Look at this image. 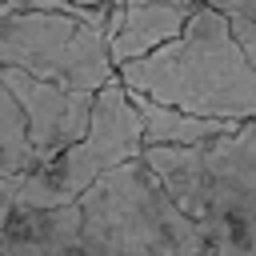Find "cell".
Instances as JSON below:
<instances>
[{"instance_id":"obj_11","label":"cell","mask_w":256,"mask_h":256,"mask_svg":"<svg viewBox=\"0 0 256 256\" xmlns=\"http://www.w3.org/2000/svg\"><path fill=\"white\" fill-rule=\"evenodd\" d=\"M24 176V172H20ZM20 176H0V228L8 224L12 208H16V188H20Z\"/></svg>"},{"instance_id":"obj_8","label":"cell","mask_w":256,"mask_h":256,"mask_svg":"<svg viewBox=\"0 0 256 256\" xmlns=\"http://www.w3.org/2000/svg\"><path fill=\"white\" fill-rule=\"evenodd\" d=\"M132 104L144 120V148L148 144H172V148H188V144H208L216 136H228L240 124H224V120H204V116H188L176 108H164L148 96L132 92Z\"/></svg>"},{"instance_id":"obj_9","label":"cell","mask_w":256,"mask_h":256,"mask_svg":"<svg viewBox=\"0 0 256 256\" xmlns=\"http://www.w3.org/2000/svg\"><path fill=\"white\" fill-rule=\"evenodd\" d=\"M36 168L32 148H28V132H24V116L12 104L8 88L0 84V176H20Z\"/></svg>"},{"instance_id":"obj_7","label":"cell","mask_w":256,"mask_h":256,"mask_svg":"<svg viewBox=\"0 0 256 256\" xmlns=\"http://www.w3.org/2000/svg\"><path fill=\"white\" fill-rule=\"evenodd\" d=\"M196 8H200V0H124V4H112V16H108L112 64L120 68L128 60L156 52L188 24V16Z\"/></svg>"},{"instance_id":"obj_5","label":"cell","mask_w":256,"mask_h":256,"mask_svg":"<svg viewBox=\"0 0 256 256\" xmlns=\"http://www.w3.org/2000/svg\"><path fill=\"white\" fill-rule=\"evenodd\" d=\"M144 152V120L132 104V92L120 80H108L96 92L88 132L56 152L52 160L28 168L16 188V208H60L92 188L112 168L140 160Z\"/></svg>"},{"instance_id":"obj_13","label":"cell","mask_w":256,"mask_h":256,"mask_svg":"<svg viewBox=\"0 0 256 256\" xmlns=\"http://www.w3.org/2000/svg\"><path fill=\"white\" fill-rule=\"evenodd\" d=\"M112 4H124V0H112Z\"/></svg>"},{"instance_id":"obj_3","label":"cell","mask_w":256,"mask_h":256,"mask_svg":"<svg viewBox=\"0 0 256 256\" xmlns=\"http://www.w3.org/2000/svg\"><path fill=\"white\" fill-rule=\"evenodd\" d=\"M140 160L196 224L208 256H256V120L208 144H148Z\"/></svg>"},{"instance_id":"obj_6","label":"cell","mask_w":256,"mask_h":256,"mask_svg":"<svg viewBox=\"0 0 256 256\" xmlns=\"http://www.w3.org/2000/svg\"><path fill=\"white\" fill-rule=\"evenodd\" d=\"M0 84L8 88L12 104L24 116V132H28V148L36 164L52 160L56 152H64L88 132L96 92H72L16 68H0Z\"/></svg>"},{"instance_id":"obj_2","label":"cell","mask_w":256,"mask_h":256,"mask_svg":"<svg viewBox=\"0 0 256 256\" xmlns=\"http://www.w3.org/2000/svg\"><path fill=\"white\" fill-rule=\"evenodd\" d=\"M116 80L164 108L248 124L256 120V64L232 36L228 16L200 4L188 24L156 52L116 68Z\"/></svg>"},{"instance_id":"obj_10","label":"cell","mask_w":256,"mask_h":256,"mask_svg":"<svg viewBox=\"0 0 256 256\" xmlns=\"http://www.w3.org/2000/svg\"><path fill=\"white\" fill-rule=\"evenodd\" d=\"M200 4L216 8V12L228 16V20H252V24H256V0H200Z\"/></svg>"},{"instance_id":"obj_12","label":"cell","mask_w":256,"mask_h":256,"mask_svg":"<svg viewBox=\"0 0 256 256\" xmlns=\"http://www.w3.org/2000/svg\"><path fill=\"white\" fill-rule=\"evenodd\" d=\"M0 4H8V0H0ZM68 4H88V8H96V4H108V0H68Z\"/></svg>"},{"instance_id":"obj_4","label":"cell","mask_w":256,"mask_h":256,"mask_svg":"<svg viewBox=\"0 0 256 256\" xmlns=\"http://www.w3.org/2000/svg\"><path fill=\"white\" fill-rule=\"evenodd\" d=\"M108 16L112 0L96 8L68 0H8L0 4V68L72 92H100L116 80Z\"/></svg>"},{"instance_id":"obj_1","label":"cell","mask_w":256,"mask_h":256,"mask_svg":"<svg viewBox=\"0 0 256 256\" xmlns=\"http://www.w3.org/2000/svg\"><path fill=\"white\" fill-rule=\"evenodd\" d=\"M0 256H208V244L152 168L128 160L60 208H12Z\"/></svg>"}]
</instances>
